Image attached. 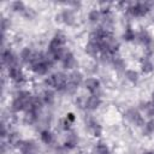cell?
<instances>
[{
	"mask_svg": "<svg viewBox=\"0 0 154 154\" xmlns=\"http://www.w3.org/2000/svg\"><path fill=\"white\" fill-rule=\"evenodd\" d=\"M142 154H154V150H144Z\"/></svg>",
	"mask_w": 154,
	"mask_h": 154,
	"instance_id": "obj_34",
	"label": "cell"
},
{
	"mask_svg": "<svg viewBox=\"0 0 154 154\" xmlns=\"http://www.w3.org/2000/svg\"><path fill=\"white\" fill-rule=\"evenodd\" d=\"M67 81H69V75L67 73H65L63 71H57V72H53V73L48 75L47 77H45L43 84L46 85V88H51V89H54L58 93L66 94Z\"/></svg>",
	"mask_w": 154,
	"mask_h": 154,
	"instance_id": "obj_4",
	"label": "cell"
},
{
	"mask_svg": "<svg viewBox=\"0 0 154 154\" xmlns=\"http://www.w3.org/2000/svg\"><path fill=\"white\" fill-rule=\"evenodd\" d=\"M7 72V78L8 81H11L14 85L17 87H22L26 83L28 78H26V75L25 72L23 71V69L20 67V65H17V66H13V67H10L6 70Z\"/></svg>",
	"mask_w": 154,
	"mask_h": 154,
	"instance_id": "obj_9",
	"label": "cell"
},
{
	"mask_svg": "<svg viewBox=\"0 0 154 154\" xmlns=\"http://www.w3.org/2000/svg\"><path fill=\"white\" fill-rule=\"evenodd\" d=\"M57 20L63 23L64 25L66 26H73L76 25L77 23V16H76V12L75 10L70 8V7H66V8H63L58 14H57Z\"/></svg>",
	"mask_w": 154,
	"mask_h": 154,
	"instance_id": "obj_12",
	"label": "cell"
},
{
	"mask_svg": "<svg viewBox=\"0 0 154 154\" xmlns=\"http://www.w3.org/2000/svg\"><path fill=\"white\" fill-rule=\"evenodd\" d=\"M84 126H85V130L95 138H100L102 136V132H103V128L101 125V123L94 118L93 116H85L84 117Z\"/></svg>",
	"mask_w": 154,
	"mask_h": 154,
	"instance_id": "obj_11",
	"label": "cell"
},
{
	"mask_svg": "<svg viewBox=\"0 0 154 154\" xmlns=\"http://www.w3.org/2000/svg\"><path fill=\"white\" fill-rule=\"evenodd\" d=\"M14 148L18 149L19 154H38L40 152L38 144L34 140H20Z\"/></svg>",
	"mask_w": 154,
	"mask_h": 154,
	"instance_id": "obj_13",
	"label": "cell"
},
{
	"mask_svg": "<svg viewBox=\"0 0 154 154\" xmlns=\"http://www.w3.org/2000/svg\"><path fill=\"white\" fill-rule=\"evenodd\" d=\"M123 118L131 125L136 126V128H142L146 123L144 120V116L143 113L135 107H129L123 112Z\"/></svg>",
	"mask_w": 154,
	"mask_h": 154,
	"instance_id": "obj_7",
	"label": "cell"
},
{
	"mask_svg": "<svg viewBox=\"0 0 154 154\" xmlns=\"http://www.w3.org/2000/svg\"><path fill=\"white\" fill-rule=\"evenodd\" d=\"M84 89L90 94V95H100L101 96V89L102 84L101 81L96 77H87L83 82Z\"/></svg>",
	"mask_w": 154,
	"mask_h": 154,
	"instance_id": "obj_14",
	"label": "cell"
},
{
	"mask_svg": "<svg viewBox=\"0 0 154 154\" xmlns=\"http://www.w3.org/2000/svg\"><path fill=\"white\" fill-rule=\"evenodd\" d=\"M102 105V99L100 95H88L87 97H83V103L82 108L88 111V112H94L97 111Z\"/></svg>",
	"mask_w": 154,
	"mask_h": 154,
	"instance_id": "obj_15",
	"label": "cell"
},
{
	"mask_svg": "<svg viewBox=\"0 0 154 154\" xmlns=\"http://www.w3.org/2000/svg\"><path fill=\"white\" fill-rule=\"evenodd\" d=\"M35 53H36V51H34L31 47H29V46L23 47V48L20 49L19 54H18V55H19V61H20V64L28 66V65L31 63V60L34 59Z\"/></svg>",
	"mask_w": 154,
	"mask_h": 154,
	"instance_id": "obj_18",
	"label": "cell"
},
{
	"mask_svg": "<svg viewBox=\"0 0 154 154\" xmlns=\"http://www.w3.org/2000/svg\"><path fill=\"white\" fill-rule=\"evenodd\" d=\"M136 42L146 49V55L152 57V54L154 53V37L147 29H141L137 31Z\"/></svg>",
	"mask_w": 154,
	"mask_h": 154,
	"instance_id": "obj_6",
	"label": "cell"
},
{
	"mask_svg": "<svg viewBox=\"0 0 154 154\" xmlns=\"http://www.w3.org/2000/svg\"><path fill=\"white\" fill-rule=\"evenodd\" d=\"M60 63H61L63 69H64V70H69V71H73V70H76V67L78 66V60H77L76 55H75L71 51H67V52L64 54V57H63V59L60 60Z\"/></svg>",
	"mask_w": 154,
	"mask_h": 154,
	"instance_id": "obj_17",
	"label": "cell"
},
{
	"mask_svg": "<svg viewBox=\"0 0 154 154\" xmlns=\"http://www.w3.org/2000/svg\"><path fill=\"white\" fill-rule=\"evenodd\" d=\"M123 75L125 77V79L129 83H131V84H137L140 82V78H141L140 77V72L136 71V70H134V69H126L123 72Z\"/></svg>",
	"mask_w": 154,
	"mask_h": 154,
	"instance_id": "obj_25",
	"label": "cell"
},
{
	"mask_svg": "<svg viewBox=\"0 0 154 154\" xmlns=\"http://www.w3.org/2000/svg\"><path fill=\"white\" fill-rule=\"evenodd\" d=\"M11 28V20L7 17H2L1 19V30H2V35H6L7 30Z\"/></svg>",
	"mask_w": 154,
	"mask_h": 154,
	"instance_id": "obj_30",
	"label": "cell"
},
{
	"mask_svg": "<svg viewBox=\"0 0 154 154\" xmlns=\"http://www.w3.org/2000/svg\"><path fill=\"white\" fill-rule=\"evenodd\" d=\"M93 153L94 154H113L111 148L108 147V144L106 142H103V141H97L94 144Z\"/></svg>",
	"mask_w": 154,
	"mask_h": 154,
	"instance_id": "obj_26",
	"label": "cell"
},
{
	"mask_svg": "<svg viewBox=\"0 0 154 154\" xmlns=\"http://www.w3.org/2000/svg\"><path fill=\"white\" fill-rule=\"evenodd\" d=\"M153 22H154V16H153Z\"/></svg>",
	"mask_w": 154,
	"mask_h": 154,
	"instance_id": "obj_35",
	"label": "cell"
},
{
	"mask_svg": "<svg viewBox=\"0 0 154 154\" xmlns=\"http://www.w3.org/2000/svg\"><path fill=\"white\" fill-rule=\"evenodd\" d=\"M40 97L45 106H53L57 100V91L51 88H45L40 94Z\"/></svg>",
	"mask_w": 154,
	"mask_h": 154,
	"instance_id": "obj_19",
	"label": "cell"
},
{
	"mask_svg": "<svg viewBox=\"0 0 154 154\" xmlns=\"http://www.w3.org/2000/svg\"><path fill=\"white\" fill-rule=\"evenodd\" d=\"M10 8H11V11L14 12V13H20V14H23V13L26 11L28 6L25 5V2H23V1H20V0H17V1H12V2L10 4Z\"/></svg>",
	"mask_w": 154,
	"mask_h": 154,
	"instance_id": "obj_27",
	"label": "cell"
},
{
	"mask_svg": "<svg viewBox=\"0 0 154 154\" xmlns=\"http://www.w3.org/2000/svg\"><path fill=\"white\" fill-rule=\"evenodd\" d=\"M79 142H81V138H79L78 134L75 130H71V131L66 132L64 142H63V147L66 148L67 150H73L79 146Z\"/></svg>",
	"mask_w": 154,
	"mask_h": 154,
	"instance_id": "obj_16",
	"label": "cell"
},
{
	"mask_svg": "<svg viewBox=\"0 0 154 154\" xmlns=\"http://www.w3.org/2000/svg\"><path fill=\"white\" fill-rule=\"evenodd\" d=\"M154 8V2L149 1H136V2H126L124 8L125 14L129 18H143L149 14Z\"/></svg>",
	"mask_w": 154,
	"mask_h": 154,
	"instance_id": "obj_5",
	"label": "cell"
},
{
	"mask_svg": "<svg viewBox=\"0 0 154 154\" xmlns=\"http://www.w3.org/2000/svg\"><path fill=\"white\" fill-rule=\"evenodd\" d=\"M101 18H102V13H101L100 8H91V10H89V12L87 14V20L91 25L100 24L101 23Z\"/></svg>",
	"mask_w": 154,
	"mask_h": 154,
	"instance_id": "obj_23",
	"label": "cell"
},
{
	"mask_svg": "<svg viewBox=\"0 0 154 154\" xmlns=\"http://www.w3.org/2000/svg\"><path fill=\"white\" fill-rule=\"evenodd\" d=\"M1 61H2V66L6 70L20 64L19 55L16 54L11 47H6V46H2L1 49Z\"/></svg>",
	"mask_w": 154,
	"mask_h": 154,
	"instance_id": "obj_8",
	"label": "cell"
},
{
	"mask_svg": "<svg viewBox=\"0 0 154 154\" xmlns=\"http://www.w3.org/2000/svg\"><path fill=\"white\" fill-rule=\"evenodd\" d=\"M84 75L78 71V70H73L69 73V81H67V90H66V94H75L78 88L81 85H83V82H84Z\"/></svg>",
	"mask_w": 154,
	"mask_h": 154,
	"instance_id": "obj_10",
	"label": "cell"
},
{
	"mask_svg": "<svg viewBox=\"0 0 154 154\" xmlns=\"http://www.w3.org/2000/svg\"><path fill=\"white\" fill-rule=\"evenodd\" d=\"M32 99H34V95H32V93L30 90H28V89H20L19 88L12 95L8 111L12 114H17L19 112H25L28 109L29 105L31 103Z\"/></svg>",
	"mask_w": 154,
	"mask_h": 154,
	"instance_id": "obj_3",
	"label": "cell"
},
{
	"mask_svg": "<svg viewBox=\"0 0 154 154\" xmlns=\"http://www.w3.org/2000/svg\"><path fill=\"white\" fill-rule=\"evenodd\" d=\"M142 129V135L146 137H150L154 135V119H149L144 123V125L141 128Z\"/></svg>",
	"mask_w": 154,
	"mask_h": 154,
	"instance_id": "obj_28",
	"label": "cell"
},
{
	"mask_svg": "<svg viewBox=\"0 0 154 154\" xmlns=\"http://www.w3.org/2000/svg\"><path fill=\"white\" fill-rule=\"evenodd\" d=\"M54 61L48 57V54L46 52H41V51H36L34 59L31 60V63L28 65V69L35 75V76H45L47 77L49 71L53 67Z\"/></svg>",
	"mask_w": 154,
	"mask_h": 154,
	"instance_id": "obj_2",
	"label": "cell"
},
{
	"mask_svg": "<svg viewBox=\"0 0 154 154\" xmlns=\"http://www.w3.org/2000/svg\"><path fill=\"white\" fill-rule=\"evenodd\" d=\"M136 35H137V31H135L132 25L130 23H128L124 26V30H123V34H122V38L125 42H134V41H136Z\"/></svg>",
	"mask_w": 154,
	"mask_h": 154,
	"instance_id": "obj_24",
	"label": "cell"
},
{
	"mask_svg": "<svg viewBox=\"0 0 154 154\" xmlns=\"http://www.w3.org/2000/svg\"><path fill=\"white\" fill-rule=\"evenodd\" d=\"M38 137H40V141L46 144V146H52L55 141V136H54V132L48 129V128H45V129H41L40 130V134H38Z\"/></svg>",
	"mask_w": 154,
	"mask_h": 154,
	"instance_id": "obj_22",
	"label": "cell"
},
{
	"mask_svg": "<svg viewBox=\"0 0 154 154\" xmlns=\"http://www.w3.org/2000/svg\"><path fill=\"white\" fill-rule=\"evenodd\" d=\"M22 16H23L24 18H26L28 20H31V19H32V18L36 16V13H35L34 8H31V7H28V8H26V11H25V12H24Z\"/></svg>",
	"mask_w": 154,
	"mask_h": 154,
	"instance_id": "obj_31",
	"label": "cell"
},
{
	"mask_svg": "<svg viewBox=\"0 0 154 154\" xmlns=\"http://www.w3.org/2000/svg\"><path fill=\"white\" fill-rule=\"evenodd\" d=\"M147 116L154 117V91L150 94V108H149V112Z\"/></svg>",
	"mask_w": 154,
	"mask_h": 154,
	"instance_id": "obj_32",
	"label": "cell"
},
{
	"mask_svg": "<svg viewBox=\"0 0 154 154\" xmlns=\"http://www.w3.org/2000/svg\"><path fill=\"white\" fill-rule=\"evenodd\" d=\"M140 70L143 75H150L154 72V61L149 55H144L140 60Z\"/></svg>",
	"mask_w": 154,
	"mask_h": 154,
	"instance_id": "obj_20",
	"label": "cell"
},
{
	"mask_svg": "<svg viewBox=\"0 0 154 154\" xmlns=\"http://www.w3.org/2000/svg\"><path fill=\"white\" fill-rule=\"evenodd\" d=\"M108 64L112 66V69L117 72H124L126 70V63L125 60L119 55V54H116L113 55L109 60H108Z\"/></svg>",
	"mask_w": 154,
	"mask_h": 154,
	"instance_id": "obj_21",
	"label": "cell"
},
{
	"mask_svg": "<svg viewBox=\"0 0 154 154\" xmlns=\"http://www.w3.org/2000/svg\"><path fill=\"white\" fill-rule=\"evenodd\" d=\"M10 147L11 146L6 141H2V143H1V154H6L7 150H10Z\"/></svg>",
	"mask_w": 154,
	"mask_h": 154,
	"instance_id": "obj_33",
	"label": "cell"
},
{
	"mask_svg": "<svg viewBox=\"0 0 154 154\" xmlns=\"http://www.w3.org/2000/svg\"><path fill=\"white\" fill-rule=\"evenodd\" d=\"M66 43H67V37L63 31H57L49 40L47 45V51L46 53L53 61H60L64 57V54L67 52L66 51Z\"/></svg>",
	"mask_w": 154,
	"mask_h": 154,
	"instance_id": "obj_1",
	"label": "cell"
},
{
	"mask_svg": "<svg viewBox=\"0 0 154 154\" xmlns=\"http://www.w3.org/2000/svg\"><path fill=\"white\" fill-rule=\"evenodd\" d=\"M59 126H60L61 130H64L65 132H67V131H71V130H72L73 123L70 122L66 117H63V118L60 119V122H59Z\"/></svg>",
	"mask_w": 154,
	"mask_h": 154,
	"instance_id": "obj_29",
	"label": "cell"
}]
</instances>
